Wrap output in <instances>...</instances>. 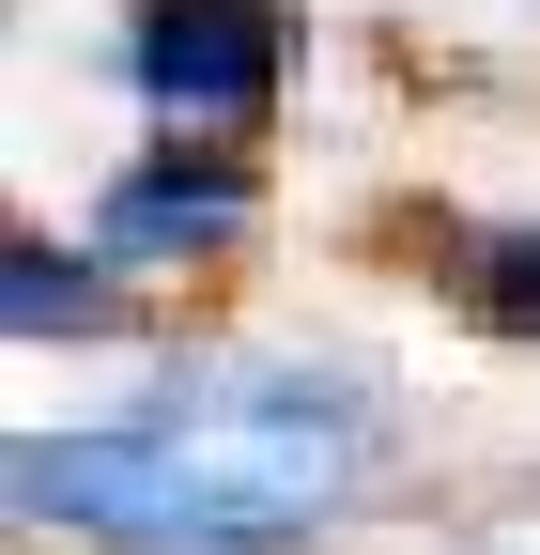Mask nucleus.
<instances>
[{
    "mask_svg": "<svg viewBox=\"0 0 540 555\" xmlns=\"http://www.w3.org/2000/svg\"><path fill=\"white\" fill-rule=\"evenodd\" d=\"M0 278H16V294H0V309H16V339H108V324H124L108 247H93V262H62L47 232H16V247H0Z\"/></svg>",
    "mask_w": 540,
    "mask_h": 555,
    "instance_id": "obj_4",
    "label": "nucleus"
},
{
    "mask_svg": "<svg viewBox=\"0 0 540 555\" xmlns=\"http://www.w3.org/2000/svg\"><path fill=\"white\" fill-rule=\"evenodd\" d=\"M386 478V401L294 356H201L140 416L16 448V509L93 555H294Z\"/></svg>",
    "mask_w": 540,
    "mask_h": 555,
    "instance_id": "obj_1",
    "label": "nucleus"
},
{
    "mask_svg": "<svg viewBox=\"0 0 540 555\" xmlns=\"http://www.w3.org/2000/svg\"><path fill=\"white\" fill-rule=\"evenodd\" d=\"M279 62V0H124V93L155 108V139H262Z\"/></svg>",
    "mask_w": 540,
    "mask_h": 555,
    "instance_id": "obj_2",
    "label": "nucleus"
},
{
    "mask_svg": "<svg viewBox=\"0 0 540 555\" xmlns=\"http://www.w3.org/2000/svg\"><path fill=\"white\" fill-rule=\"evenodd\" d=\"M262 217V170H247V139H170V155H140L108 201H93V247L140 278V262H217L232 232Z\"/></svg>",
    "mask_w": 540,
    "mask_h": 555,
    "instance_id": "obj_3",
    "label": "nucleus"
},
{
    "mask_svg": "<svg viewBox=\"0 0 540 555\" xmlns=\"http://www.w3.org/2000/svg\"><path fill=\"white\" fill-rule=\"evenodd\" d=\"M463 309H479L494 339H540V217H525V232H479V247H463Z\"/></svg>",
    "mask_w": 540,
    "mask_h": 555,
    "instance_id": "obj_5",
    "label": "nucleus"
}]
</instances>
